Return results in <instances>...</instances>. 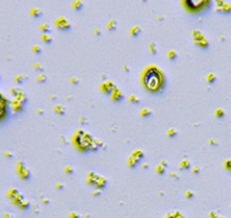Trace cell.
I'll return each mask as SVG.
<instances>
[{
    "label": "cell",
    "mask_w": 231,
    "mask_h": 218,
    "mask_svg": "<svg viewBox=\"0 0 231 218\" xmlns=\"http://www.w3.org/2000/svg\"><path fill=\"white\" fill-rule=\"evenodd\" d=\"M206 0H187V5L192 9H198L205 5Z\"/></svg>",
    "instance_id": "cell-1"
}]
</instances>
